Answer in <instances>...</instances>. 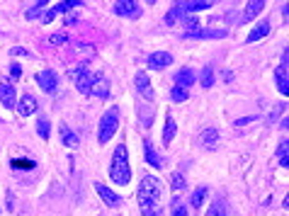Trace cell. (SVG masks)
<instances>
[{"mask_svg": "<svg viewBox=\"0 0 289 216\" xmlns=\"http://www.w3.org/2000/svg\"><path fill=\"white\" fill-rule=\"evenodd\" d=\"M51 44H63V41H68V34H63V32H56V34H51V39H49Z\"/></svg>", "mask_w": 289, "mask_h": 216, "instance_id": "836d02e7", "label": "cell"}, {"mask_svg": "<svg viewBox=\"0 0 289 216\" xmlns=\"http://www.w3.org/2000/svg\"><path fill=\"white\" fill-rule=\"evenodd\" d=\"M275 80H277V90L287 97L289 95V80H287V68H285V66H280V68L275 71Z\"/></svg>", "mask_w": 289, "mask_h": 216, "instance_id": "603a6c76", "label": "cell"}, {"mask_svg": "<svg viewBox=\"0 0 289 216\" xmlns=\"http://www.w3.org/2000/svg\"><path fill=\"white\" fill-rule=\"evenodd\" d=\"M10 54L12 56H29L27 49H22V46H15V49H10Z\"/></svg>", "mask_w": 289, "mask_h": 216, "instance_id": "d590c367", "label": "cell"}, {"mask_svg": "<svg viewBox=\"0 0 289 216\" xmlns=\"http://www.w3.org/2000/svg\"><path fill=\"white\" fill-rule=\"evenodd\" d=\"M177 5H180L182 15H192V12H204V10H209L214 2H211V0H185V2H177Z\"/></svg>", "mask_w": 289, "mask_h": 216, "instance_id": "8fae6325", "label": "cell"}, {"mask_svg": "<svg viewBox=\"0 0 289 216\" xmlns=\"http://www.w3.org/2000/svg\"><path fill=\"white\" fill-rule=\"evenodd\" d=\"M20 75H22V68H20L17 63H15V66H10V78H12V80H17Z\"/></svg>", "mask_w": 289, "mask_h": 216, "instance_id": "e575fe53", "label": "cell"}, {"mask_svg": "<svg viewBox=\"0 0 289 216\" xmlns=\"http://www.w3.org/2000/svg\"><path fill=\"white\" fill-rule=\"evenodd\" d=\"M110 178L112 182L119 187H126L129 180H131V168H129V151L124 144H119L115 148V155H112V163H110Z\"/></svg>", "mask_w": 289, "mask_h": 216, "instance_id": "7a4b0ae2", "label": "cell"}, {"mask_svg": "<svg viewBox=\"0 0 289 216\" xmlns=\"http://www.w3.org/2000/svg\"><path fill=\"white\" fill-rule=\"evenodd\" d=\"M81 5H83L81 0H68V2H58V5H54V7H51V10H46V12H44L41 22H44V25H49V22H51V20L56 17L58 12H68L71 7H81Z\"/></svg>", "mask_w": 289, "mask_h": 216, "instance_id": "52a82bcc", "label": "cell"}, {"mask_svg": "<svg viewBox=\"0 0 289 216\" xmlns=\"http://www.w3.org/2000/svg\"><path fill=\"white\" fill-rule=\"evenodd\" d=\"M262 10H265V2H262V0H250V2L246 5V12H243L241 22H248V20L258 17V15H260Z\"/></svg>", "mask_w": 289, "mask_h": 216, "instance_id": "d6986e66", "label": "cell"}, {"mask_svg": "<svg viewBox=\"0 0 289 216\" xmlns=\"http://www.w3.org/2000/svg\"><path fill=\"white\" fill-rule=\"evenodd\" d=\"M112 10H115V15H119V17H129V20L141 17V5L136 0H119V2H115Z\"/></svg>", "mask_w": 289, "mask_h": 216, "instance_id": "277c9868", "label": "cell"}, {"mask_svg": "<svg viewBox=\"0 0 289 216\" xmlns=\"http://www.w3.org/2000/svg\"><path fill=\"white\" fill-rule=\"evenodd\" d=\"M144 158L151 168H163V158L156 153V148H153V144H151L148 139L144 141Z\"/></svg>", "mask_w": 289, "mask_h": 216, "instance_id": "ac0fdd59", "label": "cell"}, {"mask_svg": "<svg viewBox=\"0 0 289 216\" xmlns=\"http://www.w3.org/2000/svg\"><path fill=\"white\" fill-rule=\"evenodd\" d=\"M37 83H39V88H41L44 93H56L58 90V75L54 71H41V73H37Z\"/></svg>", "mask_w": 289, "mask_h": 216, "instance_id": "8992f818", "label": "cell"}, {"mask_svg": "<svg viewBox=\"0 0 289 216\" xmlns=\"http://www.w3.org/2000/svg\"><path fill=\"white\" fill-rule=\"evenodd\" d=\"M0 102L5 109H15L17 107V93L10 83H0Z\"/></svg>", "mask_w": 289, "mask_h": 216, "instance_id": "30bf717a", "label": "cell"}, {"mask_svg": "<svg viewBox=\"0 0 289 216\" xmlns=\"http://www.w3.org/2000/svg\"><path fill=\"white\" fill-rule=\"evenodd\" d=\"M200 83H202V88H211V85H214V68H211V66H206L202 71Z\"/></svg>", "mask_w": 289, "mask_h": 216, "instance_id": "f1b7e54d", "label": "cell"}, {"mask_svg": "<svg viewBox=\"0 0 289 216\" xmlns=\"http://www.w3.org/2000/svg\"><path fill=\"white\" fill-rule=\"evenodd\" d=\"M139 207H141V216H161V197H163V182L153 175H146L139 185Z\"/></svg>", "mask_w": 289, "mask_h": 216, "instance_id": "6da1fadb", "label": "cell"}, {"mask_svg": "<svg viewBox=\"0 0 289 216\" xmlns=\"http://www.w3.org/2000/svg\"><path fill=\"white\" fill-rule=\"evenodd\" d=\"M61 141H63V146H68V148H78V146H81L78 134H73L66 124H61Z\"/></svg>", "mask_w": 289, "mask_h": 216, "instance_id": "ffe728a7", "label": "cell"}, {"mask_svg": "<svg viewBox=\"0 0 289 216\" xmlns=\"http://www.w3.org/2000/svg\"><path fill=\"white\" fill-rule=\"evenodd\" d=\"M192 83H195V71H192V68H180V71L175 73V85H177V88L190 90Z\"/></svg>", "mask_w": 289, "mask_h": 216, "instance_id": "9a60e30c", "label": "cell"}, {"mask_svg": "<svg viewBox=\"0 0 289 216\" xmlns=\"http://www.w3.org/2000/svg\"><path fill=\"white\" fill-rule=\"evenodd\" d=\"M177 20H182V10H180V5L175 2V5H173V10H170V12L165 15V25H175Z\"/></svg>", "mask_w": 289, "mask_h": 216, "instance_id": "f546056e", "label": "cell"}, {"mask_svg": "<svg viewBox=\"0 0 289 216\" xmlns=\"http://www.w3.org/2000/svg\"><path fill=\"white\" fill-rule=\"evenodd\" d=\"M95 189H97V194H100V199L110 207V209H115V207H119L122 204V197L117 194V192H112V189H107V185H102V182H95Z\"/></svg>", "mask_w": 289, "mask_h": 216, "instance_id": "9c48e42d", "label": "cell"}, {"mask_svg": "<svg viewBox=\"0 0 289 216\" xmlns=\"http://www.w3.org/2000/svg\"><path fill=\"white\" fill-rule=\"evenodd\" d=\"M117 129H119V107H110V109L102 114V119H100V126H97V141L105 146V144L117 134Z\"/></svg>", "mask_w": 289, "mask_h": 216, "instance_id": "3957f363", "label": "cell"}, {"mask_svg": "<svg viewBox=\"0 0 289 216\" xmlns=\"http://www.w3.org/2000/svg\"><path fill=\"white\" fill-rule=\"evenodd\" d=\"M73 78H76V88H78L83 95H90V88H92V78H95V73H90L85 66H81V68L73 73Z\"/></svg>", "mask_w": 289, "mask_h": 216, "instance_id": "5b68a950", "label": "cell"}, {"mask_svg": "<svg viewBox=\"0 0 289 216\" xmlns=\"http://www.w3.org/2000/svg\"><path fill=\"white\" fill-rule=\"evenodd\" d=\"M277 158H280L282 168H289V141L287 139H282V144H280V148H277Z\"/></svg>", "mask_w": 289, "mask_h": 216, "instance_id": "4316f807", "label": "cell"}, {"mask_svg": "<svg viewBox=\"0 0 289 216\" xmlns=\"http://www.w3.org/2000/svg\"><path fill=\"white\" fill-rule=\"evenodd\" d=\"M175 134H177V124H175L173 114H165V126H163V144H165V146H170Z\"/></svg>", "mask_w": 289, "mask_h": 216, "instance_id": "44dd1931", "label": "cell"}, {"mask_svg": "<svg viewBox=\"0 0 289 216\" xmlns=\"http://www.w3.org/2000/svg\"><path fill=\"white\" fill-rule=\"evenodd\" d=\"M39 109V102H37V97L34 95H22L20 97V102H17V112L22 114V117H29V114H34Z\"/></svg>", "mask_w": 289, "mask_h": 216, "instance_id": "5bb4252c", "label": "cell"}, {"mask_svg": "<svg viewBox=\"0 0 289 216\" xmlns=\"http://www.w3.org/2000/svg\"><path fill=\"white\" fill-rule=\"evenodd\" d=\"M173 216H187V209H185V204L180 202V197L173 199Z\"/></svg>", "mask_w": 289, "mask_h": 216, "instance_id": "d6a6232c", "label": "cell"}, {"mask_svg": "<svg viewBox=\"0 0 289 216\" xmlns=\"http://www.w3.org/2000/svg\"><path fill=\"white\" fill-rule=\"evenodd\" d=\"M187 97H190V90H185V88H177V85H175L173 90H170V100H173V102H185Z\"/></svg>", "mask_w": 289, "mask_h": 216, "instance_id": "4dcf8cb0", "label": "cell"}, {"mask_svg": "<svg viewBox=\"0 0 289 216\" xmlns=\"http://www.w3.org/2000/svg\"><path fill=\"white\" fill-rule=\"evenodd\" d=\"M206 197H209V189H206V187H197V189L192 192V197H190V207H192V209H202Z\"/></svg>", "mask_w": 289, "mask_h": 216, "instance_id": "cb8c5ba5", "label": "cell"}, {"mask_svg": "<svg viewBox=\"0 0 289 216\" xmlns=\"http://www.w3.org/2000/svg\"><path fill=\"white\" fill-rule=\"evenodd\" d=\"M253 122V117H246V119H236V126H246V124Z\"/></svg>", "mask_w": 289, "mask_h": 216, "instance_id": "8d00e7d4", "label": "cell"}, {"mask_svg": "<svg viewBox=\"0 0 289 216\" xmlns=\"http://www.w3.org/2000/svg\"><path fill=\"white\" fill-rule=\"evenodd\" d=\"M90 95H95V97H100V100H107V97H110V80H107L105 75H95V78H92Z\"/></svg>", "mask_w": 289, "mask_h": 216, "instance_id": "7c38bea8", "label": "cell"}, {"mask_svg": "<svg viewBox=\"0 0 289 216\" xmlns=\"http://www.w3.org/2000/svg\"><path fill=\"white\" fill-rule=\"evenodd\" d=\"M187 39H224L226 36V30H204V27H197L192 32H185Z\"/></svg>", "mask_w": 289, "mask_h": 216, "instance_id": "4fadbf2b", "label": "cell"}, {"mask_svg": "<svg viewBox=\"0 0 289 216\" xmlns=\"http://www.w3.org/2000/svg\"><path fill=\"white\" fill-rule=\"evenodd\" d=\"M202 146H204V151H216V146H219V131L214 129V126H209V129H204V134H202Z\"/></svg>", "mask_w": 289, "mask_h": 216, "instance_id": "2e32d148", "label": "cell"}, {"mask_svg": "<svg viewBox=\"0 0 289 216\" xmlns=\"http://www.w3.org/2000/svg\"><path fill=\"white\" fill-rule=\"evenodd\" d=\"M44 7H46V2H44V0L34 2V7H32V10H27V15H25V17H27V20H37V17H39V12H41Z\"/></svg>", "mask_w": 289, "mask_h": 216, "instance_id": "1f68e13d", "label": "cell"}, {"mask_svg": "<svg viewBox=\"0 0 289 216\" xmlns=\"http://www.w3.org/2000/svg\"><path fill=\"white\" fill-rule=\"evenodd\" d=\"M267 34H270V22H267V20H262L260 25H255V27H253V32L246 36V41H248V44H253V41H258V39L267 36Z\"/></svg>", "mask_w": 289, "mask_h": 216, "instance_id": "7402d4cb", "label": "cell"}, {"mask_svg": "<svg viewBox=\"0 0 289 216\" xmlns=\"http://www.w3.org/2000/svg\"><path fill=\"white\" fill-rule=\"evenodd\" d=\"M170 63H173V54H168V51H153V54L148 56V68H151V71L168 68Z\"/></svg>", "mask_w": 289, "mask_h": 216, "instance_id": "ba28073f", "label": "cell"}, {"mask_svg": "<svg viewBox=\"0 0 289 216\" xmlns=\"http://www.w3.org/2000/svg\"><path fill=\"white\" fill-rule=\"evenodd\" d=\"M37 134H39V139H44V141H49V134H51V124L46 117H39V122H37Z\"/></svg>", "mask_w": 289, "mask_h": 216, "instance_id": "484cf974", "label": "cell"}, {"mask_svg": "<svg viewBox=\"0 0 289 216\" xmlns=\"http://www.w3.org/2000/svg\"><path fill=\"white\" fill-rule=\"evenodd\" d=\"M204 216H226V202H224L221 197H216V199L209 204V209H206Z\"/></svg>", "mask_w": 289, "mask_h": 216, "instance_id": "d4e9b609", "label": "cell"}, {"mask_svg": "<svg viewBox=\"0 0 289 216\" xmlns=\"http://www.w3.org/2000/svg\"><path fill=\"white\" fill-rule=\"evenodd\" d=\"M136 90H139V95L141 97H146V100H153V85H151V80H148V75L146 73H136Z\"/></svg>", "mask_w": 289, "mask_h": 216, "instance_id": "e0dca14e", "label": "cell"}, {"mask_svg": "<svg viewBox=\"0 0 289 216\" xmlns=\"http://www.w3.org/2000/svg\"><path fill=\"white\" fill-rule=\"evenodd\" d=\"M170 187H173V189H177V192L187 187V180H185V175H182L180 170H175L173 175H170Z\"/></svg>", "mask_w": 289, "mask_h": 216, "instance_id": "83f0119b", "label": "cell"}]
</instances>
